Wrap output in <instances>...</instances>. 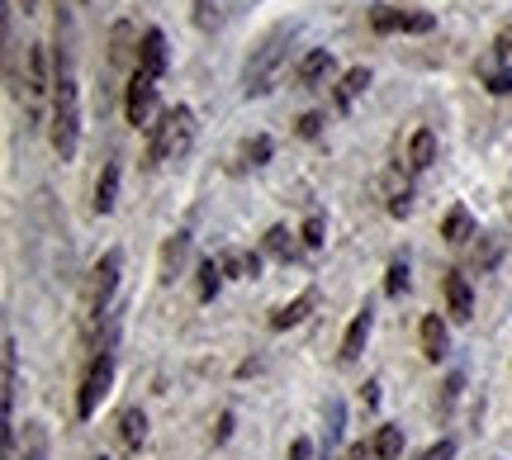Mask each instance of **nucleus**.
<instances>
[{"instance_id": "1", "label": "nucleus", "mask_w": 512, "mask_h": 460, "mask_svg": "<svg viewBox=\"0 0 512 460\" xmlns=\"http://www.w3.org/2000/svg\"><path fill=\"white\" fill-rule=\"evenodd\" d=\"M72 10L67 0H57V48H53V110H48V138L62 162H72L81 148V86L72 67V43H67Z\"/></svg>"}, {"instance_id": "2", "label": "nucleus", "mask_w": 512, "mask_h": 460, "mask_svg": "<svg viewBox=\"0 0 512 460\" xmlns=\"http://www.w3.org/2000/svg\"><path fill=\"white\" fill-rule=\"evenodd\" d=\"M294 34H299V24H275V29H266V34H261V43L252 48L247 67H242V91H247V95H266V91H271L275 76H280V67H285V57H290Z\"/></svg>"}, {"instance_id": "3", "label": "nucleus", "mask_w": 512, "mask_h": 460, "mask_svg": "<svg viewBox=\"0 0 512 460\" xmlns=\"http://www.w3.org/2000/svg\"><path fill=\"white\" fill-rule=\"evenodd\" d=\"M190 148H195V110H190V105L162 110V119L147 129V157H152V166L185 162Z\"/></svg>"}, {"instance_id": "4", "label": "nucleus", "mask_w": 512, "mask_h": 460, "mask_svg": "<svg viewBox=\"0 0 512 460\" xmlns=\"http://www.w3.org/2000/svg\"><path fill=\"white\" fill-rule=\"evenodd\" d=\"M119 271H124V252H105L91 271V290H86V337L100 332V323L114 309V290H119Z\"/></svg>"}, {"instance_id": "5", "label": "nucleus", "mask_w": 512, "mask_h": 460, "mask_svg": "<svg viewBox=\"0 0 512 460\" xmlns=\"http://www.w3.org/2000/svg\"><path fill=\"white\" fill-rule=\"evenodd\" d=\"M110 385H114V351H95L91 366H86V380H81V394H76V418H95V408L110 394Z\"/></svg>"}, {"instance_id": "6", "label": "nucleus", "mask_w": 512, "mask_h": 460, "mask_svg": "<svg viewBox=\"0 0 512 460\" xmlns=\"http://www.w3.org/2000/svg\"><path fill=\"white\" fill-rule=\"evenodd\" d=\"M124 114H128L133 129H152V124L162 119V110H157V81H152L147 72H138V67H133V76H128Z\"/></svg>"}, {"instance_id": "7", "label": "nucleus", "mask_w": 512, "mask_h": 460, "mask_svg": "<svg viewBox=\"0 0 512 460\" xmlns=\"http://www.w3.org/2000/svg\"><path fill=\"white\" fill-rule=\"evenodd\" d=\"M24 62H29V76H24V105H29L34 119H43V100L53 95V53H48L43 43H34Z\"/></svg>"}, {"instance_id": "8", "label": "nucleus", "mask_w": 512, "mask_h": 460, "mask_svg": "<svg viewBox=\"0 0 512 460\" xmlns=\"http://www.w3.org/2000/svg\"><path fill=\"white\" fill-rule=\"evenodd\" d=\"M370 24H375V34H432V24L437 19L427 15V10H375L370 15Z\"/></svg>"}, {"instance_id": "9", "label": "nucleus", "mask_w": 512, "mask_h": 460, "mask_svg": "<svg viewBox=\"0 0 512 460\" xmlns=\"http://www.w3.org/2000/svg\"><path fill=\"white\" fill-rule=\"evenodd\" d=\"M441 290H446V313H451L456 323H470V318H475V290H470V280L460 276V271H446Z\"/></svg>"}, {"instance_id": "10", "label": "nucleus", "mask_w": 512, "mask_h": 460, "mask_svg": "<svg viewBox=\"0 0 512 460\" xmlns=\"http://www.w3.org/2000/svg\"><path fill=\"white\" fill-rule=\"evenodd\" d=\"M370 328H375V309L366 304V309L351 318L347 337H342V351H337V361H342V366H356V361H361V351H366V342H370Z\"/></svg>"}, {"instance_id": "11", "label": "nucleus", "mask_w": 512, "mask_h": 460, "mask_svg": "<svg viewBox=\"0 0 512 460\" xmlns=\"http://www.w3.org/2000/svg\"><path fill=\"white\" fill-rule=\"evenodd\" d=\"M328 76H332V53L328 48H309V53L299 57V67H294V81H299L304 91H318Z\"/></svg>"}, {"instance_id": "12", "label": "nucleus", "mask_w": 512, "mask_h": 460, "mask_svg": "<svg viewBox=\"0 0 512 460\" xmlns=\"http://www.w3.org/2000/svg\"><path fill=\"white\" fill-rule=\"evenodd\" d=\"M0 361H5V394H0V408H5V427H15V389H19V347L15 337H5V347H0Z\"/></svg>"}, {"instance_id": "13", "label": "nucleus", "mask_w": 512, "mask_h": 460, "mask_svg": "<svg viewBox=\"0 0 512 460\" xmlns=\"http://www.w3.org/2000/svg\"><path fill=\"white\" fill-rule=\"evenodd\" d=\"M138 72H147L152 81H162V72H166V34L162 29H147L143 34V48H138Z\"/></svg>"}, {"instance_id": "14", "label": "nucleus", "mask_w": 512, "mask_h": 460, "mask_svg": "<svg viewBox=\"0 0 512 460\" xmlns=\"http://www.w3.org/2000/svg\"><path fill=\"white\" fill-rule=\"evenodd\" d=\"M138 48H143V38H133V24H114L110 34V67H133L138 62Z\"/></svg>"}, {"instance_id": "15", "label": "nucleus", "mask_w": 512, "mask_h": 460, "mask_svg": "<svg viewBox=\"0 0 512 460\" xmlns=\"http://www.w3.org/2000/svg\"><path fill=\"white\" fill-rule=\"evenodd\" d=\"M313 304H318V295H313V290L294 295L290 304H280V309L271 313V328H275V332H285V328H294V323H304V318L313 313Z\"/></svg>"}, {"instance_id": "16", "label": "nucleus", "mask_w": 512, "mask_h": 460, "mask_svg": "<svg viewBox=\"0 0 512 460\" xmlns=\"http://www.w3.org/2000/svg\"><path fill=\"white\" fill-rule=\"evenodd\" d=\"M418 337H422V356L437 366L441 356H446V323H441V313H427V318H422Z\"/></svg>"}, {"instance_id": "17", "label": "nucleus", "mask_w": 512, "mask_h": 460, "mask_svg": "<svg viewBox=\"0 0 512 460\" xmlns=\"http://www.w3.org/2000/svg\"><path fill=\"white\" fill-rule=\"evenodd\" d=\"M432 162H437V133L418 129V133H413V143H408V171H413V176H422Z\"/></svg>"}, {"instance_id": "18", "label": "nucleus", "mask_w": 512, "mask_h": 460, "mask_svg": "<svg viewBox=\"0 0 512 460\" xmlns=\"http://www.w3.org/2000/svg\"><path fill=\"white\" fill-rule=\"evenodd\" d=\"M119 442H124V451H143V442H147L143 408H124V413H119Z\"/></svg>"}, {"instance_id": "19", "label": "nucleus", "mask_w": 512, "mask_h": 460, "mask_svg": "<svg viewBox=\"0 0 512 460\" xmlns=\"http://www.w3.org/2000/svg\"><path fill=\"white\" fill-rule=\"evenodd\" d=\"M185 257H190V233H176V238H166V247H162V285H171V280L181 276Z\"/></svg>"}, {"instance_id": "20", "label": "nucleus", "mask_w": 512, "mask_h": 460, "mask_svg": "<svg viewBox=\"0 0 512 460\" xmlns=\"http://www.w3.org/2000/svg\"><path fill=\"white\" fill-rule=\"evenodd\" d=\"M366 86H370V72H366V67H351V72L337 81V95H332V100H337V110L347 114L351 105H356V95L366 91Z\"/></svg>"}, {"instance_id": "21", "label": "nucleus", "mask_w": 512, "mask_h": 460, "mask_svg": "<svg viewBox=\"0 0 512 460\" xmlns=\"http://www.w3.org/2000/svg\"><path fill=\"white\" fill-rule=\"evenodd\" d=\"M119 200V162H105L100 181H95V214H110Z\"/></svg>"}, {"instance_id": "22", "label": "nucleus", "mask_w": 512, "mask_h": 460, "mask_svg": "<svg viewBox=\"0 0 512 460\" xmlns=\"http://www.w3.org/2000/svg\"><path fill=\"white\" fill-rule=\"evenodd\" d=\"M370 451H375V460H399L403 456V427H380Z\"/></svg>"}, {"instance_id": "23", "label": "nucleus", "mask_w": 512, "mask_h": 460, "mask_svg": "<svg viewBox=\"0 0 512 460\" xmlns=\"http://www.w3.org/2000/svg\"><path fill=\"white\" fill-rule=\"evenodd\" d=\"M19 460H48V427L24 423V456Z\"/></svg>"}, {"instance_id": "24", "label": "nucleus", "mask_w": 512, "mask_h": 460, "mask_svg": "<svg viewBox=\"0 0 512 460\" xmlns=\"http://www.w3.org/2000/svg\"><path fill=\"white\" fill-rule=\"evenodd\" d=\"M470 228H475V223H470V214H465V209H451V214H446V223H441V238L451 242V247H460V242L470 238Z\"/></svg>"}, {"instance_id": "25", "label": "nucleus", "mask_w": 512, "mask_h": 460, "mask_svg": "<svg viewBox=\"0 0 512 460\" xmlns=\"http://www.w3.org/2000/svg\"><path fill=\"white\" fill-rule=\"evenodd\" d=\"M294 233L290 228H280V223H275L271 233H266V242H261V247H266V257H275V261H290L294 257Z\"/></svg>"}, {"instance_id": "26", "label": "nucleus", "mask_w": 512, "mask_h": 460, "mask_svg": "<svg viewBox=\"0 0 512 460\" xmlns=\"http://www.w3.org/2000/svg\"><path fill=\"white\" fill-rule=\"evenodd\" d=\"M219 285H223V266H219L214 257L200 261V299H204V304H209V299L219 295Z\"/></svg>"}, {"instance_id": "27", "label": "nucleus", "mask_w": 512, "mask_h": 460, "mask_svg": "<svg viewBox=\"0 0 512 460\" xmlns=\"http://www.w3.org/2000/svg\"><path fill=\"white\" fill-rule=\"evenodd\" d=\"M460 389H465V375H460V370H451V375H446V385H441V399H437V413H441V418L456 408Z\"/></svg>"}, {"instance_id": "28", "label": "nucleus", "mask_w": 512, "mask_h": 460, "mask_svg": "<svg viewBox=\"0 0 512 460\" xmlns=\"http://www.w3.org/2000/svg\"><path fill=\"white\" fill-rule=\"evenodd\" d=\"M266 157H271V138H266V133H256L252 143L242 148V166H266Z\"/></svg>"}, {"instance_id": "29", "label": "nucleus", "mask_w": 512, "mask_h": 460, "mask_svg": "<svg viewBox=\"0 0 512 460\" xmlns=\"http://www.w3.org/2000/svg\"><path fill=\"white\" fill-rule=\"evenodd\" d=\"M403 290H408V261H394V266H389V276H384V295L399 299Z\"/></svg>"}, {"instance_id": "30", "label": "nucleus", "mask_w": 512, "mask_h": 460, "mask_svg": "<svg viewBox=\"0 0 512 460\" xmlns=\"http://www.w3.org/2000/svg\"><path fill=\"white\" fill-rule=\"evenodd\" d=\"M299 238H304V252H318V247H323V214H309Z\"/></svg>"}, {"instance_id": "31", "label": "nucleus", "mask_w": 512, "mask_h": 460, "mask_svg": "<svg viewBox=\"0 0 512 460\" xmlns=\"http://www.w3.org/2000/svg\"><path fill=\"white\" fill-rule=\"evenodd\" d=\"M190 5H195V24H200V29H214V24H219V0H190Z\"/></svg>"}, {"instance_id": "32", "label": "nucleus", "mask_w": 512, "mask_h": 460, "mask_svg": "<svg viewBox=\"0 0 512 460\" xmlns=\"http://www.w3.org/2000/svg\"><path fill=\"white\" fill-rule=\"evenodd\" d=\"M451 456H456V442H451V437H441V442L432 446V451H427L422 460H451Z\"/></svg>"}, {"instance_id": "33", "label": "nucleus", "mask_w": 512, "mask_h": 460, "mask_svg": "<svg viewBox=\"0 0 512 460\" xmlns=\"http://www.w3.org/2000/svg\"><path fill=\"white\" fill-rule=\"evenodd\" d=\"M299 133H304V138H318V133H323V114H304V119H299Z\"/></svg>"}, {"instance_id": "34", "label": "nucleus", "mask_w": 512, "mask_h": 460, "mask_svg": "<svg viewBox=\"0 0 512 460\" xmlns=\"http://www.w3.org/2000/svg\"><path fill=\"white\" fill-rule=\"evenodd\" d=\"M489 91H494V95H508L512 91V72H489Z\"/></svg>"}, {"instance_id": "35", "label": "nucleus", "mask_w": 512, "mask_h": 460, "mask_svg": "<svg viewBox=\"0 0 512 460\" xmlns=\"http://www.w3.org/2000/svg\"><path fill=\"white\" fill-rule=\"evenodd\" d=\"M290 460H313V442H309V437H294Z\"/></svg>"}, {"instance_id": "36", "label": "nucleus", "mask_w": 512, "mask_h": 460, "mask_svg": "<svg viewBox=\"0 0 512 460\" xmlns=\"http://www.w3.org/2000/svg\"><path fill=\"white\" fill-rule=\"evenodd\" d=\"M233 437V413H223L219 418V432H214V442H228Z\"/></svg>"}, {"instance_id": "37", "label": "nucleus", "mask_w": 512, "mask_h": 460, "mask_svg": "<svg viewBox=\"0 0 512 460\" xmlns=\"http://www.w3.org/2000/svg\"><path fill=\"white\" fill-rule=\"evenodd\" d=\"M498 53H503V57H512V24H508V29H503V34H498Z\"/></svg>"}, {"instance_id": "38", "label": "nucleus", "mask_w": 512, "mask_h": 460, "mask_svg": "<svg viewBox=\"0 0 512 460\" xmlns=\"http://www.w3.org/2000/svg\"><path fill=\"white\" fill-rule=\"evenodd\" d=\"M370 456H375V451H366V446H351V456H347V460H370Z\"/></svg>"}, {"instance_id": "39", "label": "nucleus", "mask_w": 512, "mask_h": 460, "mask_svg": "<svg viewBox=\"0 0 512 460\" xmlns=\"http://www.w3.org/2000/svg\"><path fill=\"white\" fill-rule=\"evenodd\" d=\"M34 5H38V0H24V15H29V10H34Z\"/></svg>"}, {"instance_id": "40", "label": "nucleus", "mask_w": 512, "mask_h": 460, "mask_svg": "<svg viewBox=\"0 0 512 460\" xmlns=\"http://www.w3.org/2000/svg\"><path fill=\"white\" fill-rule=\"evenodd\" d=\"M95 460H110V456H95Z\"/></svg>"}]
</instances>
